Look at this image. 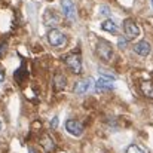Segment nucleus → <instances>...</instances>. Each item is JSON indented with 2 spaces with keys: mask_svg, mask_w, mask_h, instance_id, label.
<instances>
[{
  "mask_svg": "<svg viewBox=\"0 0 153 153\" xmlns=\"http://www.w3.org/2000/svg\"><path fill=\"white\" fill-rule=\"evenodd\" d=\"M101 28L104 31H108V33H117V25L111 19H105L101 24Z\"/></svg>",
  "mask_w": 153,
  "mask_h": 153,
  "instance_id": "f8f14e48",
  "label": "nucleus"
},
{
  "mask_svg": "<svg viewBox=\"0 0 153 153\" xmlns=\"http://www.w3.org/2000/svg\"><path fill=\"white\" fill-rule=\"evenodd\" d=\"M134 51H135V53H138L140 56H147L150 53V45H149V42L141 40V42H138L134 46Z\"/></svg>",
  "mask_w": 153,
  "mask_h": 153,
  "instance_id": "9d476101",
  "label": "nucleus"
},
{
  "mask_svg": "<svg viewBox=\"0 0 153 153\" xmlns=\"http://www.w3.org/2000/svg\"><path fill=\"white\" fill-rule=\"evenodd\" d=\"M125 153H144V150H143L140 146H137V144H131V146L126 149Z\"/></svg>",
  "mask_w": 153,
  "mask_h": 153,
  "instance_id": "4468645a",
  "label": "nucleus"
},
{
  "mask_svg": "<svg viewBox=\"0 0 153 153\" xmlns=\"http://www.w3.org/2000/svg\"><path fill=\"white\" fill-rule=\"evenodd\" d=\"M39 143H40V146L43 147V150H45L46 153L52 152V150L55 149V143H53V140L51 138V135H49V134H42V137H40Z\"/></svg>",
  "mask_w": 153,
  "mask_h": 153,
  "instance_id": "1a4fd4ad",
  "label": "nucleus"
},
{
  "mask_svg": "<svg viewBox=\"0 0 153 153\" xmlns=\"http://www.w3.org/2000/svg\"><path fill=\"white\" fill-rule=\"evenodd\" d=\"M51 126H52V128H53V129H55V128L58 126V117H56V116H55V117L52 119V122H51Z\"/></svg>",
  "mask_w": 153,
  "mask_h": 153,
  "instance_id": "2eb2a0df",
  "label": "nucleus"
},
{
  "mask_svg": "<svg viewBox=\"0 0 153 153\" xmlns=\"http://www.w3.org/2000/svg\"><path fill=\"white\" fill-rule=\"evenodd\" d=\"M65 77L62 76V74H56L55 76V79H53V83H55V89L56 91H61V89H64L65 88Z\"/></svg>",
  "mask_w": 153,
  "mask_h": 153,
  "instance_id": "ddd939ff",
  "label": "nucleus"
},
{
  "mask_svg": "<svg viewBox=\"0 0 153 153\" xmlns=\"http://www.w3.org/2000/svg\"><path fill=\"white\" fill-rule=\"evenodd\" d=\"M28 153H36V152H34V149H30V150H28Z\"/></svg>",
  "mask_w": 153,
  "mask_h": 153,
  "instance_id": "6ab92c4d",
  "label": "nucleus"
},
{
  "mask_svg": "<svg viewBox=\"0 0 153 153\" xmlns=\"http://www.w3.org/2000/svg\"><path fill=\"white\" fill-rule=\"evenodd\" d=\"M125 45H126L125 39H123V37H120V39H119V46H120V48H125Z\"/></svg>",
  "mask_w": 153,
  "mask_h": 153,
  "instance_id": "dca6fc26",
  "label": "nucleus"
},
{
  "mask_svg": "<svg viewBox=\"0 0 153 153\" xmlns=\"http://www.w3.org/2000/svg\"><path fill=\"white\" fill-rule=\"evenodd\" d=\"M140 89H141L143 95H146L147 98H153V82H150V80H144V82H141Z\"/></svg>",
  "mask_w": 153,
  "mask_h": 153,
  "instance_id": "9b49d317",
  "label": "nucleus"
},
{
  "mask_svg": "<svg viewBox=\"0 0 153 153\" xmlns=\"http://www.w3.org/2000/svg\"><path fill=\"white\" fill-rule=\"evenodd\" d=\"M61 7L67 19H71V21L76 19V7L71 0H61Z\"/></svg>",
  "mask_w": 153,
  "mask_h": 153,
  "instance_id": "0eeeda50",
  "label": "nucleus"
},
{
  "mask_svg": "<svg viewBox=\"0 0 153 153\" xmlns=\"http://www.w3.org/2000/svg\"><path fill=\"white\" fill-rule=\"evenodd\" d=\"M0 128H1V123H0Z\"/></svg>",
  "mask_w": 153,
  "mask_h": 153,
  "instance_id": "412c9836",
  "label": "nucleus"
},
{
  "mask_svg": "<svg viewBox=\"0 0 153 153\" xmlns=\"http://www.w3.org/2000/svg\"><path fill=\"white\" fill-rule=\"evenodd\" d=\"M92 85H94V79H92V77H83V79H80L79 82H76V85H74V88H73V92H74L76 95H82V94L88 92V89H89Z\"/></svg>",
  "mask_w": 153,
  "mask_h": 153,
  "instance_id": "39448f33",
  "label": "nucleus"
},
{
  "mask_svg": "<svg viewBox=\"0 0 153 153\" xmlns=\"http://www.w3.org/2000/svg\"><path fill=\"white\" fill-rule=\"evenodd\" d=\"M152 6H153V0H152Z\"/></svg>",
  "mask_w": 153,
  "mask_h": 153,
  "instance_id": "aec40b11",
  "label": "nucleus"
},
{
  "mask_svg": "<svg viewBox=\"0 0 153 153\" xmlns=\"http://www.w3.org/2000/svg\"><path fill=\"white\" fill-rule=\"evenodd\" d=\"M4 46H6L4 43H1V45H0V56H1V55H3V52H4Z\"/></svg>",
  "mask_w": 153,
  "mask_h": 153,
  "instance_id": "f3484780",
  "label": "nucleus"
},
{
  "mask_svg": "<svg viewBox=\"0 0 153 153\" xmlns=\"http://www.w3.org/2000/svg\"><path fill=\"white\" fill-rule=\"evenodd\" d=\"M48 42L51 43L52 46H55V48L62 46V45L65 43V36H64L59 30L52 28V30L48 31Z\"/></svg>",
  "mask_w": 153,
  "mask_h": 153,
  "instance_id": "20e7f679",
  "label": "nucleus"
},
{
  "mask_svg": "<svg viewBox=\"0 0 153 153\" xmlns=\"http://www.w3.org/2000/svg\"><path fill=\"white\" fill-rule=\"evenodd\" d=\"M65 131L68 134L74 135V137H80L82 132H83V125L79 120H76V119H68L65 122Z\"/></svg>",
  "mask_w": 153,
  "mask_h": 153,
  "instance_id": "423d86ee",
  "label": "nucleus"
},
{
  "mask_svg": "<svg viewBox=\"0 0 153 153\" xmlns=\"http://www.w3.org/2000/svg\"><path fill=\"white\" fill-rule=\"evenodd\" d=\"M95 52H97V55L101 58L102 61H110L111 56H113V48H111V45L107 40H98Z\"/></svg>",
  "mask_w": 153,
  "mask_h": 153,
  "instance_id": "f03ea898",
  "label": "nucleus"
},
{
  "mask_svg": "<svg viewBox=\"0 0 153 153\" xmlns=\"http://www.w3.org/2000/svg\"><path fill=\"white\" fill-rule=\"evenodd\" d=\"M123 31H125V36H126L128 40H132L140 34V28L132 19H125L123 21Z\"/></svg>",
  "mask_w": 153,
  "mask_h": 153,
  "instance_id": "7ed1b4c3",
  "label": "nucleus"
},
{
  "mask_svg": "<svg viewBox=\"0 0 153 153\" xmlns=\"http://www.w3.org/2000/svg\"><path fill=\"white\" fill-rule=\"evenodd\" d=\"M67 67L71 70V73L74 74H79L82 71V56L79 53H68L65 58H64Z\"/></svg>",
  "mask_w": 153,
  "mask_h": 153,
  "instance_id": "f257e3e1",
  "label": "nucleus"
},
{
  "mask_svg": "<svg viewBox=\"0 0 153 153\" xmlns=\"http://www.w3.org/2000/svg\"><path fill=\"white\" fill-rule=\"evenodd\" d=\"M4 79V73H3V70H0V82Z\"/></svg>",
  "mask_w": 153,
  "mask_h": 153,
  "instance_id": "a211bd4d",
  "label": "nucleus"
},
{
  "mask_svg": "<svg viewBox=\"0 0 153 153\" xmlns=\"http://www.w3.org/2000/svg\"><path fill=\"white\" fill-rule=\"evenodd\" d=\"M114 88L113 85V80L111 79H105V77H101L97 83H95V91L97 92H105V91H111Z\"/></svg>",
  "mask_w": 153,
  "mask_h": 153,
  "instance_id": "6e6552de",
  "label": "nucleus"
}]
</instances>
